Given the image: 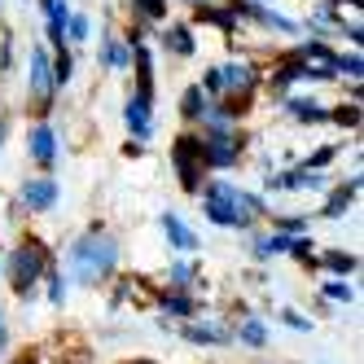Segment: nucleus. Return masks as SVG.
Returning a JSON list of instances; mask_svg holds the SVG:
<instances>
[{
  "label": "nucleus",
  "mask_w": 364,
  "mask_h": 364,
  "mask_svg": "<svg viewBox=\"0 0 364 364\" xmlns=\"http://www.w3.org/2000/svg\"><path fill=\"white\" fill-rule=\"evenodd\" d=\"M114 268H119V242L101 224H92L84 237H75L70 250H66V272L80 285H101Z\"/></svg>",
  "instance_id": "obj_1"
},
{
  "label": "nucleus",
  "mask_w": 364,
  "mask_h": 364,
  "mask_svg": "<svg viewBox=\"0 0 364 364\" xmlns=\"http://www.w3.org/2000/svg\"><path fill=\"white\" fill-rule=\"evenodd\" d=\"M198 193H202V215L211 224H220V228H250L255 215H268L264 198L228 185V180H211V185L198 189Z\"/></svg>",
  "instance_id": "obj_2"
},
{
  "label": "nucleus",
  "mask_w": 364,
  "mask_h": 364,
  "mask_svg": "<svg viewBox=\"0 0 364 364\" xmlns=\"http://www.w3.org/2000/svg\"><path fill=\"white\" fill-rule=\"evenodd\" d=\"M0 268L9 272V285H14L18 299H31L36 281L48 272V246H44L40 237H27L22 246H14V250L5 255V264H0Z\"/></svg>",
  "instance_id": "obj_3"
},
{
  "label": "nucleus",
  "mask_w": 364,
  "mask_h": 364,
  "mask_svg": "<svg viewBox=\"0 0 364 364\" xmlns=\"http://www.w3.org/2000/svg\"><path fill=\"white\" fill-rule=\"evenodd\" d=\"M171 163H176V176H180V189H185V193H198V189H202V176H206L202 136L180 132V136L171 141Z\"/></svg>",
  "instance_id": "obj_4"
},
{
  "label": "nucleus",
  "mask_w": 364,
  "mask_h": 364,
  "mask_svg": "<svg viewBox=\"0 0 364 364\" xmlns=\"http://www.w3.org/2000/svg\"><path fill=\"white\" fill-rule=\"evenodd\" d=\"M202 159H206V167H232V163L242 159V136L232 132L228 123L206 127V136H202Z\"/></svg>",
  "instance_id": "obj_5"
},
{
  "label": "nucleus",
  "mask_w": 364,
  "mask_h": 364,
  "mask_svg": "<svg viewBox=\"0 0 364 364\" xmlns=\"http://www.w3.org/2000/svg\"><path fill=\"white\" fill-rule=\"evenodd\" d=\"M31 92H36V114L44 119L53 110V58H48L44 44L31 48Z\"/></svg>",
  "instance_id": "obj_6"
},
{
  "label": "nucleus",
  "mask_w": 364,
  "mask_h": 364,
  "mask_svg": "<svg viewBox=\"0 0 364 364\" xmlns=\"http://www.w3.org/2000/svg\"><path fill=\"white\" fill-rule=\"evenodd\" d=\"M18 202L27 206V211H53L58 206V180L53 176H31L27 185H22Z\"/></svg>",
  "instance_id": "obj_7"
},
{
  "label": "nucleus",
  "mask_w": 364,
  "mask_h": 364,
  "mask_svg": "<svg viewBox=\"0 0 364 364\" xmlns=\"http://www.w3.org/2000/svg\"><path fill=\"white\" fill-rule=\"evenodd\" d=\"M123 119H127V127L136 132V141H149V132H154V97L132 92V101L123 106Z\"/></svg>",
  "instance_id": "obj_8"
},
{
  "label": "nucleus",
  "mask_w": 364,
  "mask_h": 364,
  "mask_svg": "<svg viewBox=\"0 0 364 364\" xmlns=\"http://www.w3.org/2000/svg\"><path fill=\"white\" fill-rule=\"evenodd\" d=\"M27 154H31L40 167H53V159H58V136H53V127H48V123H36V127H31Z\"/></svg>",
  "instance_id": "obj_9"
},
{
  "label": "nucleus",
  "mask_w": 364,
  "mask_h": 364,
  "mask_svg": "<svg viewBox=\"0 0 364 364\" xmlns=\"http://www.w3.org/2000/svg\"><path fill=\"white\" fill-rule=\"evenodd\" d=\"M163 232H167V242H171L180 255H193V250H198V232L180 220L176 211H163Z\"/></svg>",
  "instance_id": "obj_10"
},
{
  "label": "nucleus",
  "mask_w": 364,
  "mask_h": 364,
  "mask_svg": "<svg viewBox=\"0 0 364 364\" xmlns=\"http://www.w3.org/2000/svg\"><path fill=\"white\" fill-rule=\"evenodd\" d=\"M220 84H224V92H250L255 88V66L250 62H228V66H220Z\"/></svg>",
  "instance_id": "obj_11"
},
{
  "label": "nucleus",
  "mask_w": 364,
  "mask_h": 364,
  "mask_svg": "<svg viewBox=\"0 0 364 364\" xmlns=\"http://www.w3.org/2000/svg\"><path fill=\"white\" fill-rule=\"evenodd\" d=\"M285 114L299 119V123H325L329 119V110L321 106L316 97H290V101H285Z\"/></svg>",
  "instance_id": "obj_12"
},
{
  "label": "nucleus",
  "mask_w": 364,
  "mask_h": 364,
  "mask_svg": "<svg viewBox=\"0 0 364 364\" xmlns=\"http://www.w3.org/2000/svg\"><path fill=\"white\" fill-rule=\"evenodd\" d=\"M44 5V14H48V44H66V18H70V9H66V0H40Z\"/></svg>",
  "instance_id": "obj_13"
},
{
  "label": "nucleus",
  "mask_w": 364,
  "mask_h": 364,
  "mask_svg": "<svg viewBox=\"0 0 364 364\" xmlns=\"http://www.w3.org/2000/svg\"><path fill=\"white\" fill-rule=\"evenodd\" d=\"M355 193H360V180H347V185H338L333 198L325 202V211H321V215H325V220H343V215H347V206L355 202Z\"/></svg>",
  "instance_id": "obj_14"
},
{
  "label": "nucleus",
  "mask_w": 364,
  "mask_h": 364,
  "mask_svg": "<svg viewBox=\"0 0 364 364\" xmlns=\"http://www.w3.org/2000/svg\"><path fill=\"white\" fill-rule=\"evenodd\" d=\"M132 58H136V92L141 97H154V58L145 44H132Z\"/></svg>",
  "instance_id": "obj_15"
},
{
  "label": "nucleus",
  "mask_w": 364,
  "mask_h": 364,
  "mask_svg": "<svg viewBox=\"0 0 364 364\" xmlns=\"http://www.w3.org/2000/svg\"><path fill=\"white\" fill-rule=\"evenodd\" d=\"M311 264H321V268H329L333 277H351V272L360 268V259H355V255H347V250H325L321 259H311Z\"/></svg>",
  "instance_id": "obj_16"
},
{
  "label": "nucleus",
  "mask_w": 364,
  "mask_h": 364,
  "mask_svg": "<svg viewBox=\"0 0 364 364\" xmlns=\"http://www.w3.org/2000/svg\"><path fill=\"white\" fill-rule=\"evenodd\" d=\"M294 80H303V58H299V53H290L281 66H272V88H277V92H285Z\"/></svg>",
  "instance_id": "obj_17"
},
{
  "label": "nucleus",
  "mask_w": 364,
  "mask_h": 364,
  "mask_svg": "<svg viewBox=\"0 0 364 364\" xmlns=\"http://www.w3.org/2000/svg\"><path fill=\"white\" fill-rule=\"evenodd\" d=\"M185 338L193 347H220V343H228V329H220V325H185Z\"/></svg>",
  "instance_id": "obj_18"
},
{
  "label": "nucleus",
  "mask_w": 364,
  "mask_h": 364,
  "mask_svg": "<svg viewBox=\"0 0 364 364\" xmlns=\"http://www.w3.org/2000/svg\"><path fill=\"white\" fill-rule=\"evenodd\" d=\"M163 44L171 48L176 58H193V36H189V27H167L163 31Z\"/></svg>",
  "instance_id": "obj_19"
},
{
  "label": "nucleus",
  "mask_w": 364,
  "mask_h": 364,
  "mask_svg": "<svg viewBox=\"0 0 364 364\" xmlns=\"http://www.w3.org/2000/svg\"><path fill=\"white\" fill-rule=\"evenodd\" d=\"M101 62H106L110 70H123V66H127V48H123L114 36H106V40H101Z\"/></svg>",
  "instance_id": "obj_20"
},
{
  "label": "nucleus",
  "mask_w": 364,
  "mask_h": 364,
  "mask_svg": "<svg viewBox=\"0 0 364 364\" xmlns=\"http://www.w3.org/2000/svg\"><path fill=\"white\" fill-rule=\"evenodd\" d=\"M285 250H290V237H285V232H272V237L255 242V259H272V255H285Z\"/></svg>",
  "instance_id": "obj_21"
},
{
  "label": "nucleus",
  "mask_w": 364,
  "mask_h": 364,
  "mask_svg": "<svg viewBox=\"0 0 364 364\" xmlns=\"http://www.w3.org/2000/svg\"><path fill=\"white\" fill-rule=\"evenodd\" d=\"M180 114H185V119H202L206 114V92L202 88H189L185 101H180Z\"/></svg>",
  "instance_id": "obj_22"
},
{
  "label": "nucleus",
  "mask_w": 364,
  "mask_h": 364,
  "mask_svg": "<svg viewBox=\"0 0 364 364\" xmlns=\"http://www.w3.org/2000/svg\"><path fill=\"white\" fill-rule=\"evenodd\" d=\"M70 75H75V58L62 48V53L53 58V88H66V84H70Z\"/></svg>",
  "instance_id": "obj_23"
},
{
  "label": "nucleus",
  "mask_w": 364,
  "mask_h": 364,
  "mask_svg": "<svg viewBox=\"0 0 364 364\" xmlns=\"http://www.w3.org/2000/svg\"><path fill=\"white\" fill-rule=\"evenodd\" d=\"M132 9L141 18H149V22H163L167 18V0H132Z\"/></svg>",
  "instance_id": "obj_24"
},
{
  "label": "nucleus",
  "mask_w": 364,
  "mask_h": 364,
  "mask_svg": "<svg viewBox=\"0 0 364 364\" xmlns=\"http://www.w3.org/2000/svg\"><path fill=\"white\" fill-rule=\"evenodd\" d=\"M321 294L333 299V303H351V299H355V290H351L347 281H325V285H321Z\"/></svg>",
  "instance_id": "obj_25"
},
{
  "label": "nucleus",
  "mask_w": 364,
  "mask_h": 364,
  "mask_svg": "<svg viewBox=\"0 0 364 364\" xmlns=\"http://www.w3.org/2000/svg\"><path fill=\"white\" fill-rule=\"evenodd\" d=\"M242 343H246V347H264V343H268L264 321H246V325H242Z\"/></svg>",
  "instance_id": "obj_26"
},
{
  "label": "nucleus",
  "mask_w": 364,
  "mask_h": 364,
  "mask_svg": "<svg viewBox=\"0 0 364 364\" xmlns=\"http://www.w3.org/2000/svg\"><path fill=\"white\" fill-rule=\"evenodd\" d=\"M193 277H198V268L193 264H171V285H176V290H189V285H193Z\"/></svg>",
  "instance_id": "obj_27"
},
{
  "label": "nucleus",
  "mask_w": 364,
  "mask_h": 364,
  "mask_svg": "<svg viewBox=\"0 0 364 364\" xmlns=\"http://www.w3.org/2000/svg\"><path fill=\"white\" fill-rule=\"evenodd\" d=\"M66 40H88V31H92V22H88V14H70L66 18Z\"/></svg>",
  "instance_id": "obj_28"
},
{
  "label": "nucleus",
  "mask_w": 364,
  "mask_h": 364,
  "mask_svg": "<svg viewBox=\"0 0 364 364\" xmlns=\"http://www.w3.org/2000/svg\"><path fill=\"white\" fill-rule=\"evenodd\" d=\"M329 119H333V123H343V127H360V101H351V106H338V110H329Z\"/></svg>",
  "instance_id": "obj_29"
},
{
  "label": "nucleus",
  "mask_w": 364,
  "mask_h": 364,
  "mask_svg": "<svg viewBox=\"0 0 364 364\" xmlns=\"http://www.w3.org/2000/svg\"><path fill=\"white\" fill-rule=\"evenodd\" d=\"M44 281H48V303L62 307V303H66V285H62L66 277H62V272H44Z\"/></svg>",
  "instance_id": "obj_30"
},
{
  "label": "nucleus",
  "mask_w": 364,
  "mask_h": 364,
  "mask_svg": "<svg viewBox=\"0 0 364 364\" xmlns=\"http://www.w3.org/2000/svg\"><path fill=\"white\" fill-rule=\"evenodd\" d=\"M311 246H316V242H311V237H290V250H285V255H294V259H303V264L311 268V259H316V255H311Z\"/></svg>",
  "instance_id": "obj_31"
},
{
  "label": "nucleus",
  "mask_w": 364,
  "mask_h": 364,
  "mask_svg": "<svg viewBox=\"0 0 364 364\" xmlns=\"http://www.w3.org/2000/svg\"><path fill=\"white\" fill-rule=\"evenodd\" d=\"M163 307L171 311V316H193V299H185V294H167Z\"/></svg>",
  "instance_id": "obj_32"
},
{
  "label": "nucleus",
  "mask_w": 364,
  "mask_h": 364,
  "mask_svg": "<svg viewBox=\"0 0 364 364\" xmlns=\"http://www.w3.org/2000/svg\"><path fill=\"white\" fill-rule=\"evenodd\" d=\"M360 70H364L360 53H351V58H338V62H333V75H351V80H360Z\"/></svg>",
  "instance_id": "obj_33"
},
{
  "label": "nucleus",
  "mask_w": 364,
  "mask_h": 364,
  "mask_svg": "<svg viewBox=\"0 0 364 364\" xmlns=\"http://www.w3.org/2000/svg\"><path fill=\"white\" fill-rule=\"evenodd\" d=\"M272 224H277V232H303L307 228V220H299V215H272Z\"/></svg>",
  "instance_id": "obj_34"
},
{
  "label": "nucleus",
  "mask_w": 364,
  "mask_h": 364,
  "mask_svg": "<svg viewBox=\"0 0 364 364\" xmlns=\"http://www.w3.org/2000/svg\"><path fill=\"white\" fill-rule=\"evenodd\" d=\"M281 321L290 325V329H311V321H307V316H299V311H290V307L281 311Z\"/></svg>",
  "instance_id": "obj_35"
},
{
  "label": "nucleus",
  "mask_w": 364,
  "mask_h": 364,
  "mask_svg": "<svg viewBox=\"0 0 364 364\" xmlns=\"http://www.w3.org/2000/svg\"><path fill=\"white\" fill-rule=\"evenodd\" d=\"M14 62V36H5V44H0V70H9Z\"/></svg>",
  "instance_id": "obj_36"
},
{
  "label": "nucleus",
  "mask_w": 364,
  "mask_h": 364,
  "mask_svg": "<svg viewBox=\"0 0 364 364\" xmlns=\"http://www.w3.org/2000/svg\"><path fill=\"white\" fill-rule=\"evenodd\" d=\"M325 5H360V0H325Z\"/></svg>",
  "instance_id": "obj_37"
},
{
  "label": "nucleus",
  "mask_w": 364,
  "mask_h": 364,
  "mask_svg": "<svg viewBox=\"0 0 364 364\" xmlns=\"http://www.w3.org/2000/svg\"><path fill=\"white\" fill-rule=\"evenodd\" d=\"M14 364H36V360H31V355H22V360H14Z\"/></svg>",
  "instance_id": "obj_38"
},
{
  "label": "nucleus",
  "mask_w": 364,
  "mask_h": 364,
  "mask_svg": "<svg viewBox=\"0 0 364 364\" xmlns=\"http://www.w3.org/2000/svg\"><path fill=\"white\" fill-rule=\"evenodd\" d=\"M136 364H154V360H136Z\"/></svg>",
  "instance_id": "obj_39"
},
{
  "label": "nucleus",
  "mask_w": 364,
  "mask_h": 364,
  "mask_svg": "<svg viewBox=\"0 0 364 364\" xmlns=\"http://www.w3.org/2000/svg\"><path fill=\"white\" fill-rule=\"evenodd\" d=\"M0 264H5V250H0Z\"/></svg>",
  "instance_id": "obj_40"
}]
</instances>
